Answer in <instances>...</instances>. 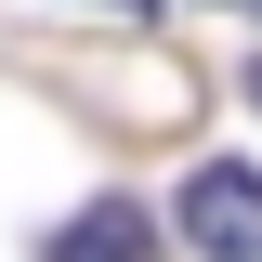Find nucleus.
<instances>
[{"label": "nucleus", "instance_id": "nucleus-1", "mask_svg": "<svg viewBox=\"0 0 262 262\" xmlns=\"http://www.w3.org/2000/svg\"><path fill=\"white\" fill-rule=\"evenodd\" d=\"M184 249H223V262H249L262 249V170L249 158H210V170H184Z\"/></svg>", "mask_w": 262, "mask_h": 262}, {"label": "nucleus", "instance_id": "nucleus-2", "mask_svg": "<svg viewBox=\"0 0 262 262\" xmlns=\"http://www.w3.org/2000/svg\"><path fill=\"white\" fill-rule=\"evenodd\" d=\"M66 236H92V249H144V236H158V223H144L131 196H92V210H79V223H66Z\"/></svg>", "mask_w": 262, "mask_h": 262}, {"label": "nucleus", "instance_id": "nucleus-3", "mask_svg": "<svg viewBox=\"0 0 262 262\" xmlns=\"http://www.w3.org/2000/svg\"><path fill=\"white\" fill-rule=\"evenodd\" d=\"M249 105H262V66H249Z\"/></svg>", "mask_w": 262, "mask_h": 262}, {"label": "nucleus", "instance_id": "nucleus-4", "mask_svg": "<svg viewBox=\"0 0 262 262\" xmlns=\"http://www.w3.org/2000/svg\"><path fill=\"white\" fill-rule=\"evenodd\" d=\"M249 13H262V0H249Z\"/></svg>", "mask_w": 262, "mask_h": 262}]
</instances>
